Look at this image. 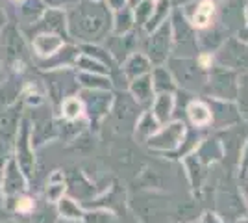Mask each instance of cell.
Returning <instances> with one entry per match:
<instances>
[{
	"label": "cell",
	"mask_w": 248,
	"mask_h": 223,
	"mask_svg": "<svg viewBox=\"0 0 248 223\" xmlns=\"http://www.w3.org/2000/svg\"><path fill=\"white\" fill-rule=\"evenodd\" d=\"M15 201V212L19 214H30L33 208H35V203L31 197L24 195V193H19V195H13L11 197Z\"/></svg>",
	"instance_id": "9"
},
{
	"label": "cell",
	"mask_w": 248,
	"mask_h": 223,
	"mask_svg": "<svg viewBox=\"0 0 248 223\" xmlns=\"http://www.w3.org/2000/svg\"><path fill=\"white\" fill-rule=\"evenodd\" d=\"M56 205H58L60 216H63L65 220H82L83 218L82 208H80L78 203L74 201V199H71V197H65V195H63Z\"/></svg>",
	"instance_id": "6"
},
{
	"label": "cell",
	"mask_w": 248,
	"mask_h": 223,
	"mask_svg": "<svg viewBox=\"0 0 248 223\" xmlns=\"http://www.w3.org/2000/svg\"><path fill=\"white\" fill-rule=\"evenodd\" d=\"M109 4H111L113 8H117V10H119V8H123L124 0H109Z\"/></svg>",
	"instance_id": "12"
},
{
	"label": "cell",
	"mask_w": 248,
	"mask_h": 223,
	"mask_svg": "<svg viewBox=\"0 0 248 223\" xmlns=\"http://www.w3.org/2000/svg\"><path fill=\"white\" fill-rule=\"evenodd\" d=\"M45 195H46V201L50 203H58L65 195V182H63L62 173H54L52 175L48 184H46Z\"/></svg>",
	"instance_id": "5"
},
{
	"label": "cell",
	"mask_w": 248,
	"mask_h": 223,
	"mask_svg": "<svg viewBox=\"0 0 248 223\" xmlns=\"http://www.w3.org/2000/svg\"><path fill=\"white\" fill-rule=\"evenodd\" d=\"M83 114V103L78 97H69L65 99L62 104V116L67 121H74Z\"/></svg>",
	"instance_id": "7"
},
{
	"label": "cell",
	"mask_w": 248,
	"mask_h": 223,
	"mask_svg": "<svg viewBox=\"0 0 248 223\" xmlns=\"http://www.w3.org/2000/svg\"><path fill=\"white\" fill-rule=\"evenodd\" d=\"M0 223H15V222H0Z\"/></svg>",
	"instance_id": "14"
},
{
	"label": "cell",
	"mask_w": 248,
	"mask_h": 223,
	"mask_svg": "<svg viewBox=\"0 0 248 223\" xmlns=\"http://www.w3.org/2000/svg\"><path fill=\"white\" fill-rule=\"evenodd\" d=\"M63 47V41L54 34H41L35 37L33 49L39 56H54Z\"/></svg>",
	"instance_id": "3"
},
{
	"label": "cell",
	"mask_w": 248,
	"mask_h": 223,
	"mask_svg": "<svg viewBox=\"0 0 248 223\" xmlns=\"http://www.w3.org/2000/svg\"><path fill=\"white\" fill-rule=\"evenodd\" d=\"M145 69H146V62L143 56H134L128 62V65H126V71H128V74H132V76H135V74L139 76Z\"/></svg>",
	"instance_id": "10"
},
{
	"label": "cell",
	"mask_w": 248,
	"mask_h": 223,
	"mask_svg": "<svg viewBox=\"0 0 248 223\" xmlns=\"http://www.w3.org/2000/svg\"><path fill=\"white\" fill-rule=\"evenodd\" d=\"M13 158L19 164L22 173L30 181L35 173V154H33V143H31V123L30 119L21 117V123L13 141Z\"/></svg>",
	"instance_id": "1"
},
{
	"label": "cell",
	"mask_w": 248,
	"mask_h": 223,
	"mask_svg": "<svg viewBox=\"0 0 248 223\" xmlns=\"http://www.w3.org/2000/svg\"><path fill=\"white\" fill-rule=\"evenodd\" d=\"M132 2H134V4H135V2H141V0H132Z\"/></svg>",
	"instance_id": "15"
},
{
	"label": "cell",
	"mask_w": 248,
	"mask_h": 223,
	"mask_svg": "<svg viewBox=\"0 0 248 223\" xmlns=\"http://www.w3.org/2000/svg\"><path fill=\"white\" fill-rule=\"evenodd\" d=\"M189 116L193 119V123H197V125H204L209 121V110H207L202 103H193L191 106H189Z\"/></svg>",
	"instance_id": "8"
},
{
	"label": "cell",
	"mask_w": 248,
	"mask_h": 223,
	"mask_svg": "<svg viewBox=\"0 0 248 223\" xmlns=\"http://www.w3.org/2000/svg\"><path fill=\"white\" fill-rule=\"evenodd\" d=\"M0 80H2V67H0Z\"/></svg>",
	"instance_id": "13"
},
{
	"label": "cell",
	"mask_w": 248,
	"mask_h": 223,
	"mask_svg": "<svg viewBox=\"0 0 248 223\" xmlns=\"http://www.w3.org/2000/svg\"><path fill=\"white\" fill-rule=\"evenodd\" d=\"M26 188H28V179L19 168V164L15 162V158L11 156L0 171V190L4 195L13 197V195L24 193Z\"/></svg>",
	"instance_id": "2"
},
{
	"label": "cell",
	"mask_w": 248,
	"mask_h": 223,
	"mask_svg": "<svg viewBox=\"0 0 248 223\" xmlns=\"http://www.w3.org/2000/svg\"><path fill=\"white\" fill-rule=\"evenodd\" d=\"M213 11H215V4H213L211 0H202L197 6V11H195L193 19H191L193 26H197V28H206L207 24L211 22Z\"/></svg>",
	"instance_id": "4"
},
{
	"label": "cell",
	"mask_w": 248,
	"mask_h": 223,
	"mask_svg": "<svg viewBox=\"0 0 248 223\" xmlns=\"http://www.w3.org/2000/svg\"><path fill=\"white\" fill-rule=\"evenodd\" d=\"M148 87H150V84H148V78H143V80H135L134 93L139 97L141 101H143V99H146V97H148V93H150V91H148Z\"/></svg>",
	"instance_id": "11"
}]
</instances>
